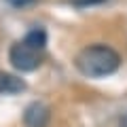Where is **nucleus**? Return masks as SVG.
Instances as JSON below:
<instances>
[{"instance_id": "nucleus-1", "label": "nucleus", "mask_w": 127, "mask_h": 127, "mask_svg": "<svg viewBox=\"0 0 127 127\" xmlns=\"http://www.w3.org/2000/svg\"><path fill=\"white\" fill-rule=\"evenodd\" d=\"M74 64H76L81 74H85L89 78H100V76L112 74L119 68L121 57L114 49H110L106 45H91V47H85L76 55Z\"/></svg>"}, {"instance_id": "nucleus-2", "label": "nucleus", "mask_w": 127, "mask_h": 127, "mask_svg": "<svg viewBox=\"0 0 127 127\" xmlns=\"http://www.w3.org/2000/svg\"><path fill=\"white\" fill-rule=\"evenodd\" d=\"M9 59L13 64V68H17L19 72H32L40 66L42 57H40V51L38 49H32L30 45L26 42H15L9 51Z\"/></svg>"}, {"instance_id": "nucleus-3", "label": "nucleus", "mask_w": 127, "mask_h": 127, "mask_svg": "<svg viewBox=\"0 0 127 127\" xmlns=\"http://www.w3.org/2000/svg\"><path fill=\"white\" fill-rule=\"evenodd\" d=\"M49 119H51V110L42 102H32L23 110V123L28 127H47Z\"/></svg>"}, {"instance_id": "nucleus-4", "label": "nucleus", "mask_w": 127, "mask_h": 127, "mask_svg": "<svg viewBox=\"0 0 127 127\" xmlns=\"http://www.w3.org/2000/svg\"><path fill=\"white\" fill-rule=\"evenodd\" d=\"M26 81L15 74H9V72H0V93L4 95H13V93H21L26 91Z\"/></svg>"}, {"instance_id": "nucleus-5", "label": "nucleus", "mask_w": 127, "mask_h": 127, "mask_svg": "<svg viewBox=\"0 0 127 127\" xmlns=\"http://www.w3.org/2000/svg\"><path fill=\"white\" fill-rule=\"evenodd\" d=\"M23 42L30 45L32 49H38V51H40V49H45V45H47V32L40 30V28H34V30H30L26 34Z\"/></svg>"}, {"instance_id": "nucleus-6", "label": "nucleus", "mask_w": 127, "mask_h": 127, "mask_svg": "<svg viewBox=\"0 0 127 127\" xmlns=\"http://www.w3.org/2000/svg\"><path fill=\"white\" fill-rule=\"evenodd\" d=\"M100 2H104V0H72V4L76 6H91V4H100Z\"/></svg>"}, {"instance_id": "nucleus-7", "label": "nucleus", "mask_w": 127, "mask_h": 127, "mask_svg": "<svg viewBox=\"0 0 127 127\" xmlns=\"http://www.w3.org/2000/svg\"><path fill=\"white\" fill-rule=\"evenodd\" d=\"M6 2L13 6H28V4H34L36 0H6Z\"/></svg>"}]
</instances>
